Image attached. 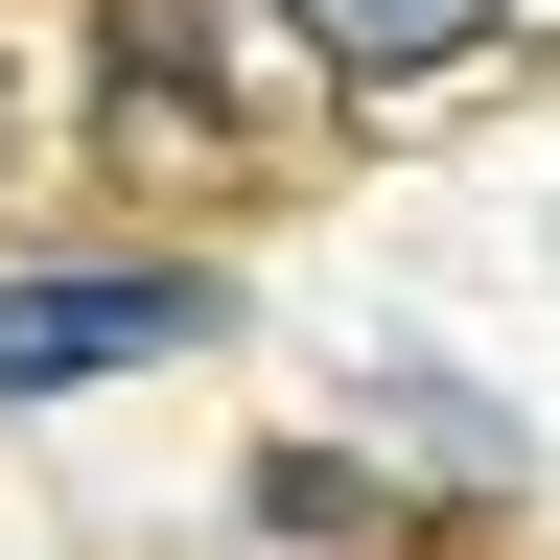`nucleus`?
I'll return each mask as SVG.
<instances>
[{"label":"nucleus","instance_id":"f257e3e1","mask_svg":"<svg viewBox=\"0 0 560 560\" xmlns=\"http://www.w3.org/2000/svg\"><path fill=\"white\" fill-rule=\"evenodd\" d=\"M187 327H210V280H164V257H47V280H0V397L140 374V350H187Z\"/></svg>","mask_w":560,"mask_h":560},{"label":"nucleus","instance_id":"f03ea898","mask_svg":"<svg viewBox=\"0 0 560 560\" xmlns=\"http://www.w3.org/2000/svg\"><path fill=\"white\" fill-rule=\"evenodd\" d=\"M280 24H304L327 70H444V47H490V24H514V0H280Z\"/></svg>","mask_w":560,"mask_h":560}]
</instances>
